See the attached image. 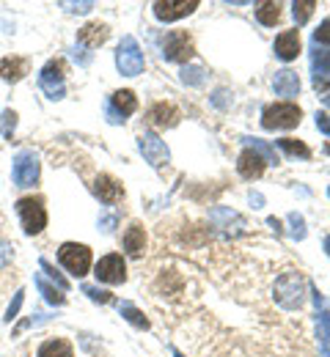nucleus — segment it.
<instances>
[{
  "label": "nucleus",
  "mask_w": 330,
  "mask_h": 357,
  "mask_svg": "<svg viewBox=\"0 0 330 357\" xmlns=\"http://www.w3.org/2000/svg\"><path fill=\"white\" fill-rule=\"evenodd\" d=\"M276 303L286 311H297L306 303V280L300 272H283L276 280Z\"/></svg>",
  "instance_id": "f257e3e1"
},
{
  "label": "nucleus",
  "mask_w": 330,
  "mask_h": 357,
  "mask_svg": "<svg viewBox=\"0 0 330 357\" xmlns=\"http://www.w3.org/2000/svg\"><path fill=\"white\" fill-rule=\"evenodd\" d=\"M303 119V110L294 102H276L267 105L262 113V127L264 130H294Z\"/></svg>",
  "instance_id": "f03ea898"
},
{
  "label": "nucleus",
  "mask_w": 330,
  "mask_h": 357,
  "mask_svg": "<svg viewBox=\"0 0 330 357\" xmlns=\"http://www.w3.org/2000/svg\"><path fill=\"white\" fill-rule=\"evenodd\" d=\"M17 215H20V220H22V231L28 234V236H36V234H42L45 231V225H47V209H45V201L36 195H31V198H20L17 201Z\"/></svg>",
  "instance_id": "7ed1b4c3"
},
{
  "label": "nucleus",
  "mask_w": 330,
  "mask_h": 357,
  "mask_svg": "<svg viewBox=\"0 0 330 357\" xmlns=\"http://www.w3.org/2000/svg\"><path fill=\"white\" fill-rule=\"evenodd\" d=\"M58 261L69 275L83 278L91 269V248L89 245H77V242H63L58 248Z\"/></svg>",
  "instance_id": "20e7f679"
},
{
  "label": "nucleus",
  "mask_w": 330,
  "mask_h": 357,
  "mask_svg": "<svg viewBox=\"0 0 330 357\" xmlns=\"http://www.w3.org/2000/svg\"><path fill=\"white\" fill-rule=\"evenodd\" d=\"M116 66H119V72L127 75V77H135V75L143 72V52L133 36H124V39H121V45L116 50Z\"/></svg>",
  "instance_id": "39448f33"
},
{
  "label": "nucleus",
  "mask_w": 330,
  "mask_h": 357,
  "mask_svg": "<svg viewBox=\"0 0 330 357\" xmlns=\"http://www.w3.org/2000/svg\"><path fill=\"white\" fill-rule=\"evenodd\" d=\"M94 275L99 283L119 286V283L127 280V264H124V259H121L119 253H107V256H102V259L96 261Z\"/></svg>",
  "instance_id": "423d86ee"
},
{
  "label": "nucleus",
  "mask_w": 330,
  "mask_h": 357,
  "mask_svg": "<svg viewBox=\"0 0 330 357\" xmlns=\"http://www.w3.org/2000/svg\"><path fill=\"white\" fill-rule=\"evenodd\" d=\"M195 47L185 31H171L165 39H163V58L165 61H174V63H185L193 58Z\"/></svg>",
  "instance_id": "0eeeda50"
},
{
  "label": "nucleus",
  "mask_w": 330,
  "mask_h": 357,
  "mask_svg": "<svg viewBox=\"0 0 330 357\" xmlns=\"http://www.w3.org/2000/svg\"><path fill=\"white\" fill-rule=\"evenodd\" d=\"M63 77H66V63L61 61V58H55V61H50L47 66L42 69V75H39V86L42 91L47 93L50 99H63Z\"/></svg>",
  "instance_id": "6e6552de"
},
{
  "label": "nucleus",
  "mask_w": 330,
  "mask_h": 357,
  "mask_svg": "<svg viewBox=\"0 0 330 357\" xmlns=\"http://www.w3.org/2000/svg\"><path fill=\"white\" fill-rule=\"evenodd\" d=\"M14 184L17 187H33L39 181V157L33 151H20L14 157Z\"/></svg>",
  "instance_id": "1a4fd4ad"
},
{
  "label": "nucleus",
  "mask_w": 330,
  "mask_h": 357,
  "mask_svg": "<svg viewBox=\"0 0 330 357\" xmlns=\"http://www.w3.org/2000/svg\"><path fill=\"white\" fill-rule=\"evenodd\" d=\"M138 149H141V154L146 157V162L154 165V168H163V165H168V160H171L165 140H160L154 132H143L141 137H138Z\"/></svg>",
  "instance_id": "9d476101"
},
{
  "label": "nucleus",
  "mask_w": 330,
  "mask_h": 357,
  "mask_svg": "<svg viewBox=\"0 0 330 357\" xmlns=\"http://www.w3.org/2000/svg\"><path fill=\"white\" fill-rule=\"evenodd\" d=\"M146 121L154 127V130H171L182 121V110L171 102H154L146 113Z\"/></svg>",
  "instance_id": "9b49d317"
},
{
  "label": "nucleus",
  "mask_w": 330,
  "mask_h": 357,
  "mask_svg": "<svg viewBox=\"0 0 330 357\" xmlns=\"http://www.w3.org/2000/svg\"><path fill=\"white\" fill-rule=\"evenodd\" d=\"M154 17L160 22H174V20H182L193 14L198 8V0H157L154 6Z\"/></svg>",
  "instance_id": "f8f14e48"
},
{
  "label": "nucleus",
  "mask_w": 330,
  "mask_h": 357,
  "mask_svg": "<svg viewBox=\"0 0 330 357\" xmlns=\"http://www.w3.org/2000/svg\"><path fill=\"white\" fill-rule=\"evenodd\" d=\"M135 110H138V96L127 89L116 91V93L110 96V102H107V116H110V121H113V124L124 121V119H127V116H133Z\"/></svg>",
  "instance_id": "ddd939ff"
},
{
  "label": "nucleus",
  "mask_w": 330,
  "mask_h": 357,
  "mask_svg": "<svg viewBox=\"0 0 330 357\" xmlns=\"http://www.w3.org/2000/svg\"><path fill=\"white\" fill-rule=\"evenodd\" d=\"M94 195L102 201V204H119L124 198V187L121 181L110 174H99L94 181Z\"/></svg>",
  "instance_id": "4468645a"
},
{
  "label": "nucleus",
  "mask_w": 330,
  "mask_h": 357,
  "mask_svg": "<svg viewBox=\"0 0 330 357\" xmlns=\"http://www.w3.org/2000/svg\"><path fill=\"white\" fill-rule=\"evenodd\" d=\"M107 36H110V28H107V25H102V22H89V25H83V28L77 31V45L86 47V50H96V47H102L107 42Z\"/></svg>",
  "instance_id": "2eb2a0df"
},
{
  "label": "nucleus",
  "mask_w": 330,
  "mask_h": 357,
  "mask_svg": "<svg viewBox=\"0 0 330 357\" xmlns=\"http://www.w3.org/2000/svg\"><path fill=\"white\" fill-rule=\"evenodd\" d=\"M264 160L253 151V149H245L239 157H237V171H239V176L248 178V181H253V178H259L264 174Z\"/></svg>",
  "instance_id": "dca6fc26"
},
{
  "label": "nucleus",
  "mask_w": 330,
  "mask_h": 357,
  "mask_svg": "<svg viewBox=\"0 0 330 357\" xmlns=\"http://www.w3.org/2000/svg\"><path fill=\"white\" fill-rule=\"evenodd\" d=\"M276 55L281 61H294L300 55V31H283L276 36Z\"/></svg>",
  "instance_id": "f3484780"
},
{
  "label": "nucleus",
  "mask_w": 330,
  "mask_h": 357,
  "mask_svg": "<svg viewBox=\"0 0 330 357\" xmlns=\"http://www.w3.org/2000/svg\"><path fill=\"white\" fill-rule=\"evenodd\" d=\"M28 69H31L28 58H17V55L0 58V77H3L6 83H20V80L28 75Z\"/></svg>",
  "instance_id": "a211bd4d"
},
{
  "label": "nucleus",
  "mask_w": 330,
  "mask_h": 357,
  "mask_svg": "<svg viewBox=\"0 0 330 357\" xmlns=\"http://www.w3.org/2000/svg\"><path fill=\"white\" fill-rule=\"evenodd\" d=\"M124 250H127L130 259H141L143 250H146V231H143V225L133 223L124 231Z\"/></svg>",
  "instance_id": "6ab92c4d"
},
{
  "label": "nucleus",
  "mask_w": 330,
  "mask_h": 357,
  "mask_svg": "<svg viewBox=\"0 0 330 357\" xmlns=\"http://www.w3.org/2000/svg\"><path fill=\"white\" fill-rule=\"evenodd\" d=\"M182 289H185V278L177 269H163V275L157 280V291H163L168 297H179Z\"/></svg>",
  "instance_id": "aec40b11"
},
{
  "label": "nucleus",
  "mask_w": 330,
  "mask_h": 357,
  "mask_svg": "<svg viewBox=\"0 0 330 357\" xmlns=\"http://www.w3.org/2000/svg\"><path fill=\"white\" fill-rule=\"evenodd\" d=\"M273 89L278 96H297L300 93V77H297V72H292V69H283L276 75V80H273Z\"/></svg>",
  "instance_id": "412c9836"
},
{
  "label": "nucleus",
  "mask_w": 330,
  "mask_h": 357,
  "mask_svg": "<svg viewBox=\"0 0 330 357\" xmlns=\"http://www.w3.org/2000/svg\"><path fill=\"white\" fill-rule=\"evenodd\" d=\"M36 357H75V347L66 341V338H47Z\"/></svg>",
  "instance_id": "4be33fe9"
},
{
  "label": "nucleus",
  "mask_w": 330,
  "mask_h": 357,
  "mask_svg": "<svg viewBox=\"0 0 330 357\" xmlns=\"http://www.w3.org/2000/svg\"><path fill=\"white\" fill-rule=\"evenodd\" d=\"M256 20L267 28H273L278 20H281V3L278 0H264L256 6Z\"/></svg>",
  "instance_id": "5701e85b"
},
{
  "label": "nucleus",
  "mask_w": 330,
  "mask_h": 357,
  "mask_svg": "<svg viewBox=\"0 0 330 357\" xmlns=\"http://www.w3.org/2000/svg\"><path fill=\"white\" fill-rule=\"evenodd\" d=\"M33 280H36V289L45 294V300H47L50 305H63V303H66L63 291H61L58 286H52L45 275H39V272H36V275H33Z\"/></svg>",
  "instance_id": "b1692460"
},
{
  "label": "nucleus",
  "mask_w": 330,
  "mask_h": 357,
  "mask_svg": "<svg viewBox=\"0 0 330 357\" xmlns=\"http://www.w3.org/2000/svg\"><path fill=\"white\" fill-rule=\"evenodd\" d=\"M314 8H317V0H294V3H292V14H294V22H297V25H306V22L311 20Z\"/></svg>",
  "instance_id": "393cba45"
},
{
  "label": "nucleus",
  "mask_w": 330,
  "mask_h": 357,
  "mask_svg": "<svg viewBox=\"0 0 330 357\" xmlns=\"http://www.w3.org/2000/svg\"><path fill=\"white\" fill-rule=\"evenodd\" d=\"M119 313H121L130 324H135V327H141V330H149V319H146L143 311H138L133 303H121V305H119Z\"/></svg>",
  "instance_id": "a878e982"
},
{
  "label": "nucleus",
  "mask_w": 330,
  "mask_h": 357,
  "mask_svg": "<svg viewBox=\"0 0 330 357\" xmlns=\"http://www.w3.org/2000/svg\"><path fill=\"white\" fill-rule=\"evenodd\" d=\"M245 143H248V149H253L264 162H278V154H276V149H270L264 140H256V137H242Z\"/></svg>",
  "instance_id": "bb28decb"
},
{
  "label": "nucleus",
  "mask_w": 330,
  "mask_h": 357,
  "mask_svg": "<svg viewBox=\"0 0 330 357\" xmlns=\"http://www.w3.org/2000/svg\"><path fill=\"white\" fill-rule=\"evenodd\" d=\"M278 146H281L286 154H292V157H303V160H308V157H311V149H308L306 143L294 140V137H281V140H278Z\"/></svg>",
  "instance_id": "cd10ccee"
},
{
  "label": "nucleus",
  "mask_w": 330,
  "mask_h": 357,
  "mask_svg": "<svg viewBox=\"0 0 330 357\" xmlns=\"http://www.w3.org/2000/svg\"><path fill=\"white\" fill-rule=\"evenodd\" d=\"M320 341H322V349L330 352V311L328 305L320 313Z\"/></svg>",
  "instance_id": "c85d7f7f"
},
{
  "label": "nucleus",
  "mask_w": 330,
  "mask_h": 357,
  "mask_svg": "<svg viewBox=\"0 0 330 357\" xmlns=\"http://www.w3.org/2000/svg\"><path fill=\"white\" fill-rule=\"evenodd\" d=\"M14 127H17V113H14V110H6V113L0 116V132L6 135V137H11Z\"/></svg>",
  "instance_id": "c756f323"
},
{
  "label": "nucleus",
  "mask_w": 330,
  "mask_h": 357,
  "mask_svg": "<svg viewBox=\"0 0 330 357\" xmlns=\"http://www.w3.org/2000/svg\"><path fill=\"white\" fill-rule=\"evenodd\" d=\"M314 69H317V77L330 75V52H317L314 55Z\"/></svg>",
  "instance_id": "7c9ffc66"
},
{
  "label": "nucleus",
  "mask_w": 330,
  "mask_h": 357,
  "mask_svg": "<svg viewBox=\"0 0 330 357\" xmlns=\"http://www.w3.org/2000/svg\"><path fill=\"white\" fill-rule=\"evenodd\" d=\"M42 269H45V272H47L50 278H52V280H55V286H58V289H61V291H66V289H69V283H66V278H63V275H61V272H55V267H52V264H50L47 259H42Z\"/></svg>",
  "instance_id": "2f4dec72"
},
{
  "label": "nucleus",
  "mask_w": 330,
  "mask_h": 357,
  "mask_svg": "<svg viewBox=\"0 0 330 357\" xmlns=\"http://www.w3.org/2000/svg\"><path fill=\"white\" fill-rule=\"evenodd\" d=\"M182 80L188 83V86H201L204 83V69H198V66H190L182 72Z\"/></svg>",
  "instance_id": "473e14b6"
},
{
  "label": "nucleus",
  "mask_w": 330,
  "mask_h": 357,
  "mask_svg": "<svg viewBox=\"0 0 330 357\" xmlns=\"http://www.w3.org/2000/svg\"><path fill=\"white\" fill-rule=\"evenodd\" d=\"M83 294H89L94 303H110V300H113L110 291H102V289H96V286H83Z\"/></svg>",
  "instance_id": "72a5a7b5"
},
{
  "label": "nucleus",
  "mask_w": 330,
  "mask_h": 357,
  "mask_svg": "<svg viewBox=\"0 0 330 357\" xmlns=\"http://www.w3.org/2000/svg\"><path fill=\"white\" fill-rule=\"evenodd\" d=\"M314 42L317 45H328L330 47V17L317 28V33H314Z\"/></svg>",
  "instance_id": "f704fd0d"
},
{
  "label": "nucleus",
  "mask_w": 330,
  "mask_h": 357,
  "mask_svg": "<svg viewBox=\"0 0 330 357\" xmlns=\"http://www.w3.org/2000/svg\"><path fill=\"white\" fill-rule=\"evenodd\" d=\"M289 223H292V236L294 239H303L306 236V223L300 215H289Z\"/></svg>",
  "instance_id": "c9c22d12"
},
{
  "label": "nucleus",
  "mask_w": 330,
  "mask_h": 357,
  "mask_svg": "<svg viewBox=\"0 0 330 357\" xmlns=\"http://www.w3.org/2000/svg\"><path fill=\"white\" fill-rule=\"evenodd\" d=\"M61 6H63L69 14H86V11H91V8H94V3H91V0H89V3H61Z\"/></svg>",
  "instance_id": "e433bc0d"
},
{
  "label": "nucleus",
  "mask_w": 330,
  "mask_h": 357,
  "mask_svg": "<svg viewBox=\"0 0 330 357\" xmlns=\"http://www.w3.org/2000/svg\"><path fill=\"white\" fill-rule=\"evenodd\" d=\"M314 86H317V91H320L322 102L330 105V80H325V77H314Z\"/></svg>",
  "instance_id": "4c0bfd02"
},
{
  "label": "nucleus",
  "mask_w": 330,
  "mask_h": 357,
  "mask_svg": "<svg viewBox=\"0 0 330 357\" xmlns=\"http://www.w3.org/2000/svg\"><path fill=\"white\" fill-rule=\"evenodd\" d=\"M20 305H22V291H17V294H14V303H11V305H8V311H6V321L17 319V311H20Z\"/></svg>",
  "instance_id": "58836bf2"
},
{
  "label": "nucleus",
  "mask_w": 330,
  "mask_h": 357,
  "mask_svg": "<svg viewBox=\"0 0 330 357\" xmlns=\"http://www.w3.org/2000/svg\"><path fill=\"white\" fill-rule=\"evenodd\" d=\"M317 127H320V132L330 135V116H325V113H317Z\"/></svg>",
  "instance_id": "ea45409f"
},
{
  "label": "nucleus",
  "mask_w": 330,
  "mask_h": 357,
  "mask_svg": "<svg viewBox=\"0 0 330 357\" xmlns=\"http://www.w3.org/2000/svg\"><path fill=\"white\" fill-rule=\"evenodd\" d=\"M325 253L330 256V236H325Z\"/></svg>",
  "instance_id": "a19ab883"
},
{
  "label": "nucleus",
  "mask_w": 330,
  "mask_h": 357,
  "mask_svg": "<svg viewBox=\"0 0 330 357\" xmlns=\"http://www.w3.org/2000/svg\"><path fill=\"white\" fill-rule=\"evenodd\" d=\"M174 355H177V357H185V355H182V352H174Z\"/></svg>",
  "instance_id": "79ce46f5"
},
{
  "label": "nucleus",
  "mask_w": 330,
  "mask_h": 357,
  "mask_svg": "<svg viewBox=\"0 0 330 357\" xmlns=\"http://www.w3.org/2000/svg\"><path fill=\"white\" fill-rule=\"evenodd\" d=\"M325 357H330V352H325Z\"/></svg>",
  "instance_id": "37998d69"
},
{
  "label": "nucleus",
  "mask_w": 330,
  "mask_h": 357,
  "mask_svg": "<svg viewBox=\"0 0 330 357\" xmlns=\"http://www.w3.org/2000/svg\"><path fill=\"white\" fill-rule=\"evenodd\" d=\"M328 192H330V190H328Z\"/></svg>",
  "instance_id": "c03bdc74"
}]
</instances>
